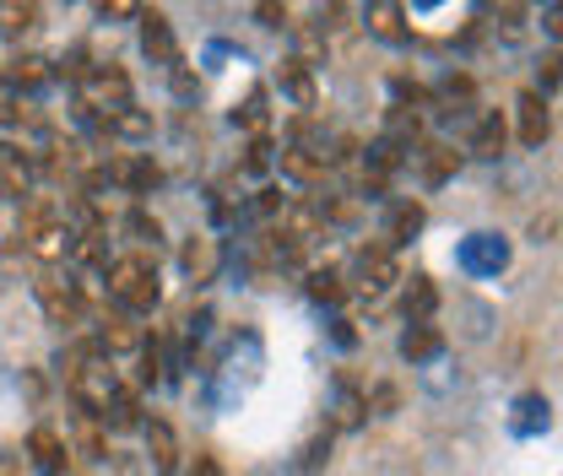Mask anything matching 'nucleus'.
<instances>
[{
  "label": "nucleus",
  "mask_w": 563,
  "mask_h": 476,
  "mask_svg": "<svg viewBox=\"0 0 563 476\" xmlns=\"http://www.w3.org/2000/svg\"><path fill=\"white\" fill-rule=\"evenodd\" d=\"M98 422H103V428H114V433H131V428H141L146 417H141V401H136V390H125V396H120L114 407L103 411Z\"/></svg>",
  "instance_id": "29"
},
{
  "label": "nucleus",
  "mask_w": 563,
  "mask_h": 476,
  "mask_svg": "<svg viewBox=\"0 0 563 476\" xmlns=\"http://www.w3.org/2000/svg\"><path fill=\"white\" fill-rule=\"evenodd\" d=\"M103 131L120 141H146L157 131V120H152V109H136V103H125V109H114V114H103Z\"/></svg>",
  "instance_id": "20"
},
{
  "label": "nucleus",
  "mask_w": 563,
  "mask_h": 476,
  "mask_svg": "<svg viewBox=\"0 0 563 476\" xmlns=\"http://www.w3.org/2000/svg\"><path fill=\"white\" fill-rule=\"evenodd\" d=\"M131 103V76L120 66H92L81 76V109L87 114H114V109H125Z\"/></svg>",
  "instance_id": "5"
},
{
  "label": "nucleus",
  "mask_w": 563,
  "mask_h": 476,
  "mask_svg": "<svg viewBox=\"0 0 563 476\" xmlns=\"http://www.w3.org/2000/svg\"><path fill=\"white\" fill-rule=\"evenodd\" d=\"M368 411V396H357L352 379H336V428H357Z\"/></svg>",
  "instance_id": "28"
},
{
  "label": "nucleus",
  "mask_w": 563,
  "mask_h": 476,
  "mask_svg": "<svg viewBox=\"0 0 563 476\" xmlns=\"http://www.w3.org/2000/svg\"><path fill=\"white\" fill-rule=\"evenodd\" d=\"M542 33H548L553 44H563V0H553V5L542 11Z\"/></svg>",
  "instance_id": "39"
},
{
  "label": "nucleus",
  "mask_w": 563,
  "mask_h": 476,
  "mask_svg": "<svg viewBox=\"0 0 563 476\" xmlns=\"http://www.w3.org/2000/svg\"><path fill=\"white\" fill-rule=\"evenodd\" d=\"M412 5H422V11H433V5H439V0H412Z\"/></svg>",
  "instance_id": "44"
},
{
  "label": "nucleus",
  "mask_w": 563,
  "mask_h": 476,
  "mask_svg": "<svg viewBox=\"0 0 563 476\" xmlns=\"http://www.w3.org/2000/svg\"><path fill=\"white\" fill-rule=\"evenodd\" d=\"M98 346H103L109 357H120V352H141L146 336L131 325V314H125V309H103V314H98Z\"/></svg>",
  "instance_id": "12"
},
{
  "label": "nucleus",
  "mask_w": 563,
  "mask_h": 476,
  "mask_svg": "<svg viewBox=\"0 0 563 476\" xmlns=\"http://www.w3.org/2000/svg\"><path fill=\"white\" fill-rule=\"evenodd\" d=\"M141 439H146V461L157 466V472H179V439H174V428L163 422V417H146L141 422Z\"/></svg>",
  "instance_id": "13"
},
{
  "label": "nucleus",
  "mask_w": 563,
  "mask_h": 476,
  "mask_svg": "<svg viewBox=\"0 0 563 476\" xmlns=\"http://www.w3.org/2000/svg\"><path fill=\"white\" fill-rule=\"evenodd\" d=\"M60 374H66L70 401L87 411V417H103V411L125 396V385H120V368H114V357H109L98 341H81V346H70L66 357H60Z\"/></svg>",
  "instance_id": "1"
},
{
  "label": "nucleus",
  "mask_w": 563,
  "mask_h": 476,
  "mask_svg": "<svg viewBox=\"0 0 563 476\" xmlns=\"http://www.w3.org/2000/svg\"><path fill=\"white\" fill-rule=\"evenodd\" d=\"M455 261H461V272H466V276L509 272V239H504V233H466Z\"/></svg>",
  "instance_id": "7"
},
{
  "label": "nucleus",
  "mask_w": 563,
  "mask_h": 476,
  "mask_svg": "<svg viewBox=\"0 0 563 476\" xmlns=\"http://www.w3.org/2000/svg\"><path fill=\"white\" fill-rule=\"evenodd\" d=\"M266 163H272V146H266V136H255L250 157H244V174H266Z\"/></svg>",
  "instance_id": "38"
},
{
  "label": "nucleus",
  "mask_w": 563,
  "mask_h": 476,
  "mask_svg": "<svg viewBox=\"0 0 563 476\" xmlns=\"http://www.w3.org/2000/svg\"><path fill=\"white\" fill-rule=\"evenodd\" d=\"M179 261H185V276H190L196 287H201V281H211V276H217V239L196 233V239L185 244V255H179Z\"/></svg>",
  "instance_id": "24"
},
{
  "label": "nucleus",
  "mask_w": 563,
  "mask_h": 476,
  "mask_svg": "<svg viewBox=\"0 0 563 476\" xmlns=\"http://www.w3.org/2000/svg\"><path fill=\"white\" fill-rule=\"evenodd\" d=\"M0 476H27V472H22V455H16V450H0Z\"/></svg>",
  "instance_id": "41"
},
{
  "label": "nucleus",
  "mask_w": 563,
  "mask_h": 476,
  "mask_svg": "<svg viewBox=\"0 0 563 476\" xmlns=\"http://www.w3.org/2000/svg\"><path fill=\"white\" fill-rule=\"evenodd\" d=\"M553 428V407H548V396H520L515 401V417H509V433L515 439H537V433H548Z\"/></svg>",
  "instance_id": "16"
},
{
  "label": "nucleus",
  "mask_w": 563,
  "mask_h": 476,
  "mask_svg": "<svg viewBox=\"0 0 563 476\" xmlns=\"http://www.w3.org/2000/svg\"><path fill=\"white\" fill-rule=\"evenodd\" d=\"M277 81H282V92L292 98V109H314V76H309V60L303 55H292V60H282V70H277Z\"/></svg>",
  "instance_id": "18"
},
{
  "label": "nucleus",
  "mask_w": 563,
  "mask_h": 476,
  "mask_svg": "<svg viewBox=\"0 0 563 476\" xmlns=\"http://www.w3.org/2000/svg\"><path fill=\"white\" fill-rule=\"evenodd\" d=\"M16 239H22V255H33V261H44V266H60V261L70 255V222L44 201L27 206Z\"/></svg>",
  "instance_id": "3"
},
{
  "label": "nucleus",
  "mask_w": 563,
  "mask_h": 476,
  "mask_svg": "<svg viewBox=\"0 0 563 476\" xmlns=\"http://www.w3.org/2000/svg\"><path fill=\"white\" fill-rule=\"evenodd\" d=\"M255 16H261V27H287V5L282 0H261Z\"/></svg>",
  "instance_id": "37"
},
{
  "label": "nucleus",
  "mask_w": 563,
  "mask_h": 476,
  "mask_svg": "<svg viewBox=\"0 0 563 476\" xmlns=\"http://www.w3.org/2000/svg\"><path fill=\"white\" fill-rule=\"evenodd\" d=\"M412 157H418V168H422V179H428V185H444V179L461 168V152H455V146H444V141H422Z\"/></svg>",
  "instance_id": "19"
},
{
  "label": "nucleus",
  "mask_w": 563,
  "mask_h": 476,
  "mask_svg": "<svg viewBox=\"0 0 563 476\" xmlns=\"http://www.w3.org/2000/svg\"><path fill=\"white\" fill-rule=\"evenodd\" d=\"M190 476H222V466H217L211 455H196V466H190Z\"/></svg>",
  "instance_id": "43"
},
{
  "label": "nucleus",
  "mask_w": 563,
  "mask_h": 476,
  "mask_svg": "<svg viewBox=\"0 0 563 476\" xmlns=\"http://www.w3.org/2000/svg\"><path fill=\"white\" fill-rule=\"evenodd\" d=\"M325 461H331V433H320V439L303 444V472H320Z\"/></svg>",
  "instance_id": "36"
},
{
  "label": "nucleus",
  "mask_w": 563,
  "mask_h": 476,
  "mask_svg": "<svg viewBox=\"0 0 563 476\" xmlns=\"http://www.w3.org/2000/svg\"><path fill=\"white\" fill-rule=\"evenodd\" d=\"M396 281H401V272H396V250H385V244H363V250H357V261H352V281H347L357 298L379 303Z\"/></svg>",
  "instance_id": "4"
},
{
  "label": "nucleus",
  "mask_w": 563,
  "mask_h": 476,
  "mask_svg": "<svg viewBox=\"0 0 563 476\" xmlns=\"http://www.w3.org/2000/svg\"><path fill=\"white\" fill-rule=\"evenodd\" d=\"M320 168H325V163H320V157H309V152H298V146H287V152H282V174H292L298 185H309Z\"/></svg>",
  "instance_id": "32"
},
{
  "label": "nucleus",
  "mask_w": 563,
  "mask_h": 476,
  "mask_svg": "<svg viewBox=\"0 0 563 476\" xmlns=\"http://www.w3.org/2000/svg\"><path fill=\"white\" fill-rule=\"evenodd\" d=\"M44 22L38 0H0V38H27Z\"/></svg>",
  "instance_id": "22"
},
{
  "label": "nucleus",
  "mask_w": 563,
  "mask_h": 476,
  "mask_svg": "<svg viewBox=\"0 0 563 476\" xmlns=\"http://www.w3.org/2000/svg\"><path fill=\"white\" fill-rule=\"evenodd\" d=\"M439 352H444V336H439L433 320H418V325L401 331V357H407V363H433Z\"/></svg>",
  "instance_id": "21"
},
{
  "label": "nucleus",
  "mask_w": 563,
  "mask_h": 476,
  "mask_svg": "<svg viewBox=\"0 0 563 476\" xmlns=\"http://www.w3.org/2000/svg\"><path fill=\"white\" fill-rule=\"evenodd\" d=\"M331 336H336V346H352V341H357V331H352V320H342V314H336V320H331Z\"/></svg>",
  "instance_id": "40"
},
{
  "label": "nucleus",
  "mask_w": 563,
  "mask_h": 476,
  "mask_svg": "<svg viewBox=\"0 0 563 476\" xmlns=\"http://www.w3.org/2000/svg\"><path fill=\"white\" fill-rule=\"evenodd\" d=\"M309 298L314 303H342L347 298V272L342 266H314L309 272Z\"/></svg>",
  "instance_id": "26"
},
{
  "label": "nucleus",
  "mask_w": 563,
  "mask_h": 476,
  "mask_svg": "<svg viewBox=\"0 0 563 476\" xmlns=\"http://www.w3.org/2000/svg\"><path fill=\"white\" fill-rule=\"evenodd\" d=\"M141 49L157 60V66H179V44H174V27H168V16L163 11H141Z\"/></svg>",
  "instance_id": "11"
},
{
  "label": "nucleus",
  "mask_w": 563,
  "mask_h": 476,
  "mask_svg": "<svg viewBox=\"0 0 563 476\" xmlns=\"http://www.w3.org/2000/svg\"><path fill=\"white\" fill-rule=\"evenodd\" d=\"M233 120H239V125H244L250 136H266V125H272V114H266V92L255 87V92H250V103H244V109H239Z\"/></svg>",
  "instance_id": "31"
},
{
  "label": "nucleus",
  "mask_w": 563,
  "mask_h": 476,
  "mask_svg": "<svg viewBox=\"0 0 563 476\" xmlns=\"http://www.w3.org/2000/svg\"><path fill=\"white\" fill-rule=\"evenodd\" d=\"M27 455H33L38 476H66L70 444L60 439V433H55V428H33V439H27Z\"/></svg>",
  "instance_id": "14"
},
{
  "label": "nucleus",
  "mask_w": 563,
  "mask_h": 476,
  "mask_svg": "<svg viewBox=\"0 0 563 476\" xmlns=\"http://www.w3.org/2000/svg\"><path fill=\"white\" fill-rule=\"evenodd\" d=\"M433 309H439V287H433V276H412V287H407V325L433 320Z\"/></svg>",
  "instance_id": "27"
},
{
  "label": "nucleus",
  "mask_w": 563,
  "mask_h": 476,
  "mask_svg": "<svg viewBox=\"0 0 563 476\" xmlns=\"http://www.w3.org/2000/svg\"><path fill=\"white\" fill-rule=\"evenodd\" d=\"M422 228H428V211H422L418 201H396L390 206V217H385V250H396V244H412Z\"/></svg>",
  "instance_id": "15"
},
{
  "label": "nucleus",
  "mask_w": 563,
  "mask_h": 476,
  "mask_svg": "<svg viewBox=\"0 0 563 476\" xmlns=\"http://www.w3.org/2000/svg\"><path fill=\"white\" fill-rule=\"evenodd\" d=\"M5 81H11L16 92H38V87H49V81H55V66H49L44 55H16L11 70H5Z\"/></svg>",
  "instance_id": "23"
},
{
  "label": "nucleus",
  "mask_w": 563,
  "mask_h": 476,
  "mask_svg": "<svg viewBox=\"0 0 563 476\" xmlns=\"http://www.w3.org/2000/svg\"><path fill=\"white\" fill-rule=\"evenodd\" d=\"M553 87H563V49H548V55L537 60V92L548 98Z\"/></svg>",
  "instance_id": "33"
},
{
  "label": "nucleus",
  "mask_w": 563,
  "mask_h": 476,
  "mask_svg": "<svg viewBox=\"0 0 563 476\" xmlns=\"http://www.w3.org/2000/svg\"><path fill=\"white\" fill-rule=\"evenodd\" d=\"M125 233H131V239H136V244H152V250H157V239H163V228H157V217H146V211H131V217H125Z\"/></svg>",
  "instance_id": "34"
},
{
  "label": "nucleus",
  "mask_w": 563,
  "mask_h": 476,
  "mask_svg": "<svg viewBox=\"0 0 563 476\" xmlns=\"http://www.w3.org/2000/svg\"><path fill=\"white\" fill-rule=\"evenodd\" d=\"M390 407H396V390H390V385H379V390H374V411H379V417H390Z\"/></svg>",
  "instance_id": "42"
},
{
  "label": "nucleus",
  "mask_w": 563,
  "mask_h": 476,
  "mask_svg": "<svg viewBox=\"0 0 563 476\" xmlns=\"http://www.w3.org/2000/svg\"><path fill=\"white\" fill-rule=\"evenodd\" d=\"M103 287H109L114 309H125V314H152V309L163 303V276H157V261H146V255L109 261Z\"/></svg>",
  "instance_id": "2"
},
{
  "label": "nucleus",
  "mask_w": 563,
  "mask_h": 476,
  "mask_svg": "<svg viewBox=\"0 0 563 476\" xmlns=\"http://www.w3.org/2000/svg\"><path fill=\"white\" fill-rule=\"evenodd\" d=\"M33 157L16 141H0V201H27L33 196Z\"/></svg>",
  "instance_id": "9"
},
{
  "label": "nucleus",
  "mask_w": 563,
  "mask_h": 476,
  "mask_svg": "<svg viewBox=\"0 0 563 476\" xmlns=\"http://www.w3.org/2000/svg\"><path fill=\"white\" fill-rule=\"evenodd\" d=\"M103 179H114V185H125V190H136V196H146V190H157V185H163L157 163H146V157H114Z\"/></svg>",
  "instance_id": "17"
},
{
  "label": "nucleus",
  "mask_w": 563,
  "mask_h": 476,
  "mask_svg": "<svg viewBox=\"0 0 563 476\" xmlns=\"http://www.w3.org/2000/svg\"><path fill=\"white\" fill-rule=\"evenodd\" d=\"M103 22H136L141 16V0H92Z\"/></svg>",
  "instance_id": "35"
},
{
  "label": "nucleus",
  "mask_w": 563,
  "mask_h": 476,
  "mask_svg": "<svg viewBox=\"0 0 563 476\" xmlns=\"http://www.w3.org/2000/svg\"><path fill=\"white\" fill-rule=\"evenodd\" d=\"M515 131H520V146H542L548 131H553V120H548V98H542L537 87H526V92L515 98Z\"/></svg>",
  "instance_id": "10"
},
{
  "label": "nucleus",
  "mask_w": 563,
  "mask_h": 476,
  "mask_svg": "<svg viewBox=\"0 0 563 476\" xmlns=\"http://www.w3.org/2000/svg\"><path fill=\"white\" fill-rule=\"evenodd\" d=\"M0 125H38V114L16 98V87L5 81V70H0Z\"/></svg>",
  "instance_id": "30"
},
{
  "label": "nucleus",
  "mask_w": 563,
  "mask_h": 476,
  "mask_svg": "<svg viewBox=\"0 0 563 476\" xmlns=\"http://www.w3.org/2000/svg\"><path fill=\"white\" fill-rule=\"evenodd\" d=\"M363 27H368L379 44H396V49L412 38V22H407V5H401V0H368V5H363Z\"/></svg>",
  "instance_id": "8"
},
{
  "label": "nucleus",
  "mask_w": 563,
  "mask_h": 476,
  "mask_svg": "<svg viewBox=\"0 0 563 476\" xmlns=\"http://www.w3.org/2000/svg\"><path fill=\"white\" fill-rule=\"evenodd\" d=\"M504 141H509V131H504V120H498V114H477V120H472V136H466L472 157H498V152H504Z\"/></svg>",
  "instance_id": "25"
},
{
  "label": "nucleus",
  "mask_w": 563,
  "mask_h": 476,
  "mask_svg": "<svg viewBox=\"0 0 563 476\" xmlns=\"http://www.w3.org/2000/svg\"><path fill=\"white\" fill-rule=\"evenodd\" d=\"M38 303H44L49 325H60V331H76V325H81V314H87L81 287H76V281H66V276H55V272L38 276Z\"/></svg>",
  "instance_id": "6"
}]
</instances>
